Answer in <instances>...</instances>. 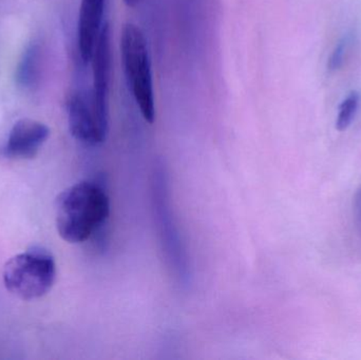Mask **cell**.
Wrapping results in <instances>:
<instances>
[{
	"label": "cell",
	"instance_id": "obj_1",
	"mask_svg": "<svg viewBox=\"0 0 361 360\" xmlns=\"http://www.w3.org/2000/svg\"><path fill=\"white\" fill-rule=\"evenodd\" d=\"M109 213L107 192L93 182L74 184L55 201L57 232L63 240L72 244L90 239L105 224Z\"/></svg>",
	"mask_w": 361,
	"mask_h": 360
},
{
	"label": "cell",
	"instance_id": "obj_2",
	"mask_svg": "<svg viewBox=\"0 0 361 360\" xmlns=\"http://www.w3.org/2000/svg\"><path fill=\"white\" fill-rule=\"evenodd\" d=\"M121 56L129 88L146 122L156 120L152 65L145 36L137 25L126 23L121 34Z\"/></svg>",
	"mask_w": 361,
	"mask_h": 360
},
{
	"label": "cell",
	"instance_id": "obj_3",
	"mask_svg": "<svg viewBox=\"0 0 361 360\" xmlns=\"http://www.w3.org/2000/svg\"><path fill=\"white\" fill-rule=\"evenodd\" d=\"M56 276L54 259L42 249L13 256L4 264V287L21 300H34L46 295Z\"/></svg>",
	"mask_w": 361,
	"mask_h": 360
},
{
	"label": "cell",
	"instance_id": "obj_4",
	"mask_svg": "<svg viewBox=\"0 0 361 360\" xmlns=\"http://www.w3.org/2000/svg\"><path fill=\"white\" fill-rule=\"evenodd\" d=\"M93 88L90 92L93 107L99 118L109 124L110 78H111V32L110 25L104 23L95 42L92 57Z\"/></svg>",
	"mask_w": 361,
	"mask_h": 360
},
{
	"label": "cell",
	"instance_id": "obj_5",
	"mask_svg": "<svg viewBox=\"0 0 361 360\" xmlns=\"http://www.w3.org/2000/svg\"><path fill=\"white\" fill-rule=\"evenodd\" d=\"M68 124L73 137L86 145L104 143L109 131V124L97 116L90 93L87 94L82 91L74 92L68 101Z\"/></svg>",
	"mask_w": 361,
	"mask_h": 360
},
{
	"label": "cell",
	"instance_id": "obj_6",
	"mask_svg": "<svg viewBox=\"0 0 361 360\" xmlns=\"http://www.w3.org/2000/svg\"><path fill=\"white\" fill-rule=\"evenodd\" d=\"M50 135L47 125L23 118L15 123L8 133L4 154L13 159H33Z\"/></svg>",
	"mask_w": 361,
	"mask_h": 360
},
{
	"label": "cell",
	"instance_id": "obj_7",
	"mask_svg": "<svg viewBox=\"0 0 361 360\" xmlns=\"http://www.w3.org/2000/svg\"><path fill=\"white\" fill-rule=\"evenodd\" d=\"M105 1L106 0H80L78 40L80 58L84 63L91 61L95 42L103 27Z\"/></svg>",
	"mask_w": 361,
	"mask_h": 360
},
{
	"label": "cell",
	"instance_id": "obj_8",
	"mask_svg": "<svg viewBox=\"0 0 361 360\" xmlns=\"http://www.w3.org/2000/svg\"><path fill=\"white\" fill-rule=\"evenodd\" d=\"M44 67V51L37 40H33L25 46L19 59L15 72V82L18 88L25 92H32L38 88L42 80Z\"/></svg>",
	"mask_w": 361,
	"mask_h": 360
},
{
	"label": "cell",
	"instance_id": "obj_9",
	"mask_svg": "<svg viewBox=\"0 0 361 360\" xmlns=\"http://www.w3.org/2000/svg\"><path fill=\"white\" fill-rule=\"evenodd\" d=\"M360 104V95L357 92H352L341 103L336 120V128L339 131L347 130L351 126L356 114H357Z\"/></svg>",
	"mask_w": 361,
	"mask_h": 360
},
{
	"label": "cell",
	"instance_id": "obj_10",
	"mask_svg": "<svg viewBox=\"0 0 361 360\" xmlns=\"http://www.w3.org/2000/svg\"><path fill=\"white\" fill-rule=\"evenodd\" d=\"M352 44H353V37L352 36H345L343 39L337 44L329 58L328 68L330 71H337L345 65V61L350 55Z\"/></svg>",
	"mask_w": 361,
	"mask_h": 360
},
{
	"label": "cell",
	"instance_id": "obj_11",
	"mask_svg": "<svg viewBox=\"0 0 361 360\" xmlns=\"http://www.w3.org/2000/svg\"><path fill=\"white\" fill-rule=\"evenodd\" d=\"M356 209H357L358 213H360V216L361 217V188L358 190L357 194H356Z\"/></svg>",
	"mask_w": 361,
	"mask_h": 360
},
{
	"label": "cell",
	"instance_id": "obj_12",
	"mask_svg": "<svg viewBox=\"0 0 361 360\" xmlns=\"http://www.w3.org/2000/svg\"><path fill=\"white\" fill-rule=\"evenodd\" d=\"M139 1L140 0H124L125 4L129 8H135Z\"/></svg>",
	"mask_w": 361,
	"mask_h": 360
}]
</instances>
